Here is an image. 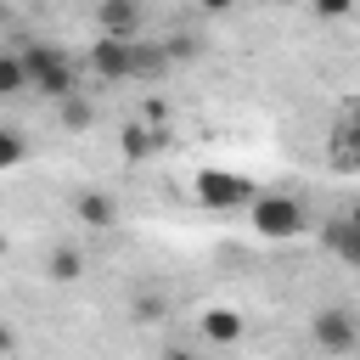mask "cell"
Returning <instances> with one entry per match:
<instances>
[{
  "instance_id": "cell-1",
  "label": "cell",
  "mask_w": 360,
  "mask_h": 360,
  "mask_svg": "<svg viewBox=\"0 0 360 360\" xmlns=\"http://www.w3.org/2000/svg\"><path fill=\"white\" fill-rule=\"evenodd\" d=\"M22 62H28V90H34V96L62 101V96L79 90V62H73L62 45H51V39H28V45H22Z\"/></svg>"
},
{
  "instance_id": "cell-2",
  "label": "cell",
  "mask_w": 360,
  "mask_h": 360,
  "mask_svg": "<svg viewBox=\"0 0 360 360\" xmlns=\"http://www.w3.org/2000/svg\"><path fill=\"white\" fill-rule=\"evenodd\" d=\"M248 219H253V231L264 242H292V236L309 231V214H304V202L292 191H259L248 202Z\"/></svg>"
},
{
  "instance_id": "cell-3",
  "label": "cell",
  "mask_w": 360,
  "mask_h": 360,
  "mask_svg": "<svg viewBox=\"0 0 360 360\" xmlns=\"http://www.w3.org/2000/svg\"><path fill=\"white\" fill-rule=\"evenodd\" d=\"M191 197H197L202 208H214V214H236V208H248L259 191H253V180L236 174V169H197Z\"/></svg>"
},
{
  "instance_id": "cell-4",
  "label": "cell",
  "mask_w": 360,
  "mask_h": 360,
  "mask_svg": "<svg viewBox=\"0 0 360 360\" xmlns=\"http://www.w3.org/2000/svg\"><path fill=\"white\" fill-rule=\"evenodd\" d=\"M309 343L321 354H354L360 349V315L343 309V304H326L309 315Z\"/></svg>"
},
{
  "instance_id": "cell-5",
  "label": "cell",
  "mask_w": 360,
  "mask_h": 360,
  "mask_svg": "<svg viewBox=\"0 0 360 360\" xmlns=\"http://www.w3.org/2000/svg\"><path fill=\"white\" fill-rule=\"evenodd\" d=\"M326 163H332L338 174H360V112H354V107L332 124V135H326Z\"/></svg>"
},
{
  "instance_id": "cell-6",
  "label": "cell",
  "mask_w": 360,
  "mask_h": 360,
  "mask_svg": "<svg viewBox=\"0 0 360 360\" xmlns=\"http://www.w3.org/2000/svg\"><path fill=\"white\" fill-rule=\"evenodd\" d=\"M321 248H326L332 259H343L349 270H360V225H354L349 214H332V219H321Z\"/></svg>"
},
{
  "instance_id": "cell-7",
  "label": "cell",
  "mask_w": 360,
  "mask_h": 360,
  "mask_svg": "<svg viewBox=\"0 0 360 360\" xmlns=\"http://www.w3.org/2000/svg\"><path fill=\"white\" fill-rule=\"evenodd\" d=\"M141 22H146V6H141V0H96V28H101V34L135 39Z\"/></svg>"
},
{
  "instance_id": "cell-8",
  "label": "cell",
  "mask_w": 360,
  "mask_h": 360,
  "mask_svg": "<svg viewBox=\"0 0 360 360\" xmlns=\"http://www.w3.org/2000/svg\"><path fill=\"white\" fill-rule=\"evenodd\" d=\"M197 326H202V338H208V343H225V349L248 338V315H242V309H231V304L202 309V315H197Z\"/></svg>"
},
{
  "instance_id": "cell-9",
  "label": "cell",
  "mask_w": 360,
  "mask_h": 360,
  "mask_svg": "<svg viewBox=\"0 0 360 360\" xmlns=\"http://www.w3.org/2000/svg\"><path fill=\"white\" fill-rule=\"evenodd\" d=\"M73 214H79L90 231L118 225V208H112V197H107V191H79V197H73Z\"/></svg>"
},
{
  "instance_id": "cell-10",
  "label": "cell",
  "mask_w": 360,
  "mask_h": 360,
  "mask_svg": "<svg viewBox=\"0 0 360 360\" xmlns=\"http://www.w3.org/2000/svg\"><path fill=\"white\" fill-rule=\"evenodd\" d=\"M11 96H28V62L22 51H0V101Z\"/></svg>"
},
{
  "instance_id": "cell-11",
  "label": "cell",
  "mask_w": 360,
  "mask_h": 360,
  "mask_svg": "<svg viewBox=\"0 0 360 360\" xmlns=\"http://www.w3.org/2000/svg\"><path fill=\"white\" fill-rule=\"evenodd\" d=\"M45 276H51V281H79V276H84V253H79L73 242L51 248V259H45Z\"/></svg>"
},
{
  "instance_id": "cell-12",
  "label": "cell",
  "mask_w": 360,
  "mask_h": 360,
  "mask_svg": "<svg viewBox=\"0 0 360 360\" xmlns=\"http://www.w3.org/2000/svg\"><path fill=\"white\" fill-rule=\"evenodd\" d=\"M56 107H62V124H68V129H90V124H96V101H90V90L62 96Z\"/></svg>"
},
{
  "instance_id": "cell-13",
  "label": "cell",
  "mask_w": 360,
  "mask_h": 360,
  "mask_svg": "<svg viewBox=\"0 0 360 360\" xmlns=\"http://www.w3.org/2000/svg\"><path fill=\"white\" fill-rule=\"evenodd\" d=\"M118 146H124V158H152V152L163 146V135L146 129V124H124V141H118Z\"/></svg>"
},
{
  "instance_id": "cell-14",
  "label": "cell",
  "mask_w": 360,
  "mask_h": 360,
  "mask_svg": "<svg viewBox=\"0 0 360 360\" xmlns=\"http://www.w3.org/2000/svg\"><path fill=\"white\" fill-rule=\"evenodd\" d=\"M22 158H28V141H22V129L0 124V174H6V169H17Z\"/></svg>"
},
{
  "instance_id": "cell-15",
  "label": "cell",
  "mask_w": 360,
  "mask_h": 360,
  "mask_svg": "<svg viewBox=\"0 0 360 360\" xmlns=\"http://www.w3.org/2000/svg\"><path fill=\"white\" fill-rule=\"evenodd\" d=\"M309 11H315V22H343L354 11V0H309Z\"/></svg>"
},
{
  "instance_id": "cell-16",
  "label": "cell",
  "mask_w": 360,
  "mask_h": 360,
  "mask_svg": "<svg viewBox=\"0 0 360 360\" xmlns=\"http://www.w3.org/2000/svg\"><path fill=\"white\" fill-rule=\"evenodd\" d=\"M129 309H135V321H158V315H163V298H152V292H146V298H135Z\"/></svg>"
},
{
  "instance_id": "cell-17",
  "label": "cell",
  "mask_w": 360,
  "mask_h": 360,
  "mask_svg": "<svg viewBox=\"0 0 360 360\" xmlns=\"http://www.w3.org/2000/svg\"><path fill=\"white\" fill-rule=\"evenodd\" d=\"M202 11H214V17H225V11H236V0H197Z\"/></svg>"
},
{
  "instance_id": "cell-18",
  "label": "cell",
  "mask_w": 360,
  "mask_h": 360,
  "mask_svg": "<svg viewBox=\"0 0 360 360\" xmlns=\"http://www.w3.org/2000/svg\"><path fill=\"white\" fill-rule=\"evenodd\" d=\"M17 349V338H11V326H0V354H11Z\"/></svg>"
},
{
  "instance_id": "cell-19",
  "label": "cell",
  "mask_w": 360,
  "mask_h": 360,
  "mask_svg": "<svg viewBox=\"0 0 360 360\" xmlns=\"http://www.w3.org/2000/svg\"><path fill=\"white\" fill-rule=\"evenodd\" d=\"M11 28V0H0V34Z\"/></svg>"
},
{
  "instance_id": "cell-20",
  "label": "cell",
  "mask_w": 360,
  "mask_h": 360,
  "mask_svg": "<svg viewBox=\"0 0 360 360\" xmlns=\"http://www.w3.org/2000/svg\"><path fill=\"white\" fill-rule=\"evenodd\" d=\"M343 214H349V219H354V225H360V202H349V208H343Z\"/></svg>"
},
{
  "instance_id": "cell-21",
  "label": "cell",
  "mask_w": 360,
  "mask_h": 360,
  "mask_svg": "<svg viewBox=\"0 0 360 360\" xmlns=\"http://www.w3.org/2000/svg\"><path fill=\"white\" fill-rule=\"evenodd\" d=\"M0 259H6V231H0Z\"/></svg>"
},
{
  "instance_id": "cell-22",
  "label": "cell",
  "mask_w": 360,
  "mask_h": 360,
  "mask_svg": "<svg viewBox=\"0 0 360 360\" xmlns=\"http://www.w3.org/2000/svg\"><path fill=\"white\" fill-rule=\"evenodd\" d=\"M264 6H292V0H264Z\"/></svg>"
}]
</instances>
